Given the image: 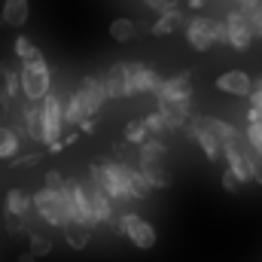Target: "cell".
<instances>
[{
	"mask_svg": "<svg viewBox=\"0 0 262 262\" xmlns=\"http://www.w3.org/2000/svg\"><path fill=\"white\" fill-rule=\"evenodd\" d=\"M250 107L262 110V89L259 85H253V92H250Z\"/></svg>",
	"mask_w": 262,
	"mask_h": 262,
	"instance_id": "cell-40",
	"label": "cell"
},
{
	"mask_svg": "<svg viewBox=\"0 0 262 262\" xmlns=\"http://www.w3.org/2000/svg\"><path fill=\"white\" fill-rule=\"evenodd\" d=\"M165 156H168V143L162 140V137H149L146 143H140L137 146V159L140 162H165Z\"/></svg>",
	"mask_w": 262,
	"mask_h": 262,
	"instance_id": "cell-24",
	"label": "cell"
},
{
	"mask_svg": "<svg viewBox=\"0 0 262 262\" xmlns=\"http://www.w3.org/2000/svg\"><path fill=\"white\" fill-rule=\"evenodd\" d=\"M31 207H34V198L28 195L25 189H6V195H3V213H6V216H21V220H28Z\"/></svg>",
	"mask_w": 262,
	"mask_h": 262,
	"instance_id": "cell-17",
	"label": "cell"
},
{
	"mask_svg": "<svg viewBox=\"0 0 262 262\" xmlns=\"http://www.w3.org/2000/svg\"><path fill=\"white\" fill-rule=\"evenodd\" d=\"M186 131L195 137V143L201 146V152H204L210 162L226 159V146H223V140H220V137H216L210 128H207L204 116H192V119H189V125H186Z\"/></svg>",
	"mask_w": 262,
	"mask_h": 262,
	"instance_id": "cell-8",
	"label": "cell"
},
{
	"mask_svg": "<svg viewBox=\"0 0 262 262\" xmlns=\"http://www.w3.org/2000/svg\"><path fill=\"white\" fill-rule=\"evenodd\" d=\"M137 168L143 171V177H146L156 189H168V186H171V174H168L165 162H137Z\"/></svg>",
	"mask_w": 262,
	"mask_h": 262,
	"instance_id": "cell-22",
	"label": "cell"
},
{
	"mask_svg": "<svg viewBox=\"0 0 262 262\" xmlns=\"http://www.w3.org/2000/svg\"><path fill=\"white\" fill-rule=\"evenodd\" d=\"M18 149H21L18 134L9 128V125H0V159H12Z\"/></svg>",
	"mask_w": 262,
	"mask_h": 262,
	"instance_id": "cell-27",
	"label": "cell"
},
{
	"mask_svg": "<svg viewBox=\"0 0 262 262\" xmlns=\"http://www.w3.org/2000/svg\"><path fill=\"white\" fill-rule=\"evenodd\" d=\"M79 92L85 95V104H89V110H92V116H98L101 113V107L107 104V85H104V76H82V82H79Z\"/></svg>",
	"mask_w": 262,
	"mask_h": 262,
	"instance_id": "cell-14",
	"label": "cell"
},
{
	"mask_svg": "<svg viewBox=\"0 0 262 262\" xmlns=\"http://www.w3.org/2000/svg\"><path fill=\"white\" fill-rule=\"evenodd\" d=\"M64 198H67V210H70V223H82L89 229H98L95 213H92V201H89V192H85L82 180H67Z\"/></svg>",
	"mask_w": 262,
	"mask_h": 262,
	"instance_id": "cell-6",
	"label": "cell"
},
{
	"mask_svg": "<svg viewBox=\"0 0 262 262\" xmlns=\"http://www.w3.org/2000/svg\"><path fill=\"white\" fill-rule=\"evenodd\" d=\"M149 137H152V134H149V128H146L143 119H131V122H125V140H128V143L140 146V143H146Z\"/></svg>",
	"mask_w": 262,
	"mask_h": 262,
	"instance_id": "cell-28",
	"label": "cell"
},
{
	"mask_svg": "<svg viewBox=\"0 0 262 262\" xmlns=\"http://www.w3.org/2000/svg\"><path fill=\"white\" fill-rule=\"evenodd\" d=\"M253 85H259V89H262V73L256 76V79H253Z\"/></svg>",
	"mask_w": 262,
	"mask_h": 262,
	"instance_id": "cell-44",
	"label": "cell"
},
{
	"mask_svg": "<svg viewBox=\"0 0 262 262\" xmlns=\"http://www.w3.org/2000/svg\"><path fill=\"white\" fill-rule=\"evenodd\" d=\"M128 64V85H131V95H156L159 85L165 82L159 76V70L143 61H125Z\"/></svg>",
	"mask_w": 262,
	"mask_h": 262,
	"instance_id": "cell-10",
	"label": "cell"
},
{
	"mask_svg": "<svg viewBox=\"0 0 262 262\" xmlns=\"http://www.w3.org/2000/svg\"><path fill=\"white\" fill-rule=\"evenodd\" d=\"M9 104H12V101H9V95L3 92V85H0V119H6V113H9ZM0 125H3V122H0Z\"/></svg>",
	"mask_w": 262,
	"mask_h": 262,
	"instance_id": "cell-39",
	"label": "cell"
},
{
	"mask_svg": "<svg viewBox=\"0 0 262 262\" xmlns=\"http://www.w3.org/2000/svg\"><path fill=\"white\" fill-rule=\"evenodd\" d=\"M0 15H3V21L9 28H25L28 15H31V6H28V0H3Z\"/></svg>",
	"mask_w": 262,
	"mask_h": 262,
	"instance_id": "cell-20",
	"label": "cell"
},
{
	"mask_svg": "<svg viewBox=\"0 0 262 262\" xmlns=\"http://www.w3.org/2000/svg\"><path fill=\"white\" fill-rule=\"evenodd\" d=\"M89 180L95 186H101L113 201H131V183H134V168L125 162H113V159H98L92 162Z\"/></svg>",
	"mask_w": 262,
	"mask_h": 262,
	"instance_id": "cell-1",
	"label": "cell"
},
{
	"mask_svg": "<svg viewBox=\"0 0 262 262\" xmlns=\"http://www.w3.org/2000/svg\"><path fill=\"white\" fill-rule=\"evenodd\" d=\"M247 159H250L253 183H259V186H262V149H256V146H250V143H247Z\"/></svg>",
	"mask_w": 262,
	"mask_h": 262,
	"instance_id": "cell-34",
	"label": "cell"
},
{
	"mask_svg": "<svg viewBox=\"0 0 262 262\" xmlns=\"http://www.w3.org/2000/svg\"><path fill=\"white\" fill-rule=\"evenodd\" d=\"M28 250L34 256H49L52 253V241L46 235H40V232H28Z\"/></svg>",
	"mask_w": 262,
	"mask_h": 262,
	"instance_id": "cell-29",
	"label": "cell"
},
{
	"mask_svg": "<svg viewBox=\"0 0 262 262\" xmlns=\"http://www.w3.org/2000/svg\"><path fill=\"white\" fill-rule=\"evenodd\" d=\"M156 101H189V104H192V73L183 70V73L168 76V79L159 85Z\"/></svg>",
	"mask_w": 262,
	"mask_h": 262,
	"instance_id": "cell-11",
	"label": "cell"
},
{
	"mask_svg": "<svg viewBox=\"0 0 262 262\" xmlns=\"http://www.w3.org/2000/svg\"><path fill=\"white\" fill-rule=\"evenodd\" d=\"M113 229H116L119 235H125L137 250H152V247H156V241H159L156 229H152L146 220H140L137 213H131V210L116 213V226H113Z\"/></svg>",
	"mask_w": 262,
	"mask_h": 262,
	"instance_id": "cell-5",
	"label": "cell"
},
{
	"mask_svg": "<svg viewBox=\"0 0 262 262\" xmlns=\"http://www.w3.org/2000/svg\"><path fill=\"white\" fill-rule=\"evenodd\" d=\"M110 37H113L116 43H131V40L137 37V25H134L131 18H113V21H110Z\"/></svg>",
	"mask_w": 262,
	"mask_h": 262,
	"instance_id": "cell-26",
	"label": "cell"
},
{
	"mask_svg": "<svg viewBox=\"0 0 262 262\" xmlns=\"http://www.w3.org/2000/svg\"><path fill=\"white\" fill-rule=\"evenodd\" d=\"M43 156L40 152H28V156H21V159H15V168H31V165H37Z\"/></svg>",
	"mask_w": 262,
	"mask_h": 262,
	"instance_id": "cell-37",
	"label": "cell"
},
{
	"mask_svg": "<svg viewBox=\"0 0 262 262\" xmlns=\"http://www.w3.org/2000/svg\"><path fill=\"white\" fill-rule=\"evenodd\" d=\"M159 110L165 113L171 131L186 128L189 119H192V104H189V101H159Z\"/></svg>",
	"mask_w": 262,
	"mask_h": 262,
	"instance_id": "cell-16",
	"label": "cell"
},
{
	"mask_svg": "<svg viewBox=\"0 0 262 262\" xmlns=\"http://www.w3.org/2000/svg\"><path fill=\"white\" fill-rule=\"evenodd\" d=\"M204 3H207V0H189V9H201Z\"/></svg>",
	"mask_w": 262,
	"mask_h": 262,
	"instance_id": "cell-42",
	"label": "cell"
},
{
	"mask_svg": "<svg viewBox=\"0 0 262 262\" xmlns=\"http://www.w3.org/2000/svg\"><path fill=\"white\" fill-rule=\"evenodd\" d=\"M49 92H52V73H49V64H46L43 52L28 58V61H21V95L28 101L40 104Z\"/></svg>",
	"mask_w": 262,
	"mask_h": 262,
	"instance_id": "cell-2",
	"label": "cell"
},
{
	"mask_svg": "<svg viewBox=\"0 0 262 262\" xmlns=\"http://www.w3.org/2000/svg\"><path fill=\"white\" fill-rule=\"evenodd\" d=\"M223 21H226V28H229V46H232V49H238V52H247V49H250V43H253V28H250V21H247L244 9H241V6L229 9Z\"/></svg>",
	"mask_w": 262,
	"mask_h": 262,
	"instance_id": "cell-9",
	"label": "cell"
},
{
	"mask_svg": "<svg viewBox=\"0 0 262 262\" xmlns=\"http://www.w3.org/2000/svg\"><path fill=\"white\" fill-rule=\"evenodd\" d=\"M244 137H247L250 146L262 149V119L259 116H253L250 110H247V131H244Z\"/></svg>",
	"mask_w": 262,
	"mask_h": 262,
	"instance_id": "cell-30",
	"label": "cell"
},
{
	"mask_svg": "<svg viewBox=\"0 0 262 262\" xmlns=\"http://www.w3.org/2000/svg\"><path fill=\"white\" fill-rule=\"evenodd\" d=\"M244 15H247V21H250V28H253V37L262 40V0L253 3V6H244Z\"/></svg>",
	"mask_w": 262,
	"mask_h": 262,
	"instance_id": "cell-33",
	"label": "cell"
},
{
	"mask_svg": "<svg viewBox=\"0 0 262 262\" xmlns=\"http://www.w3.org/2000/svg\"><path fill=\"white\" fill-rule=\"evenodd\" d=\"M43 116H46V149L49 152H61L67 143L61 140L67 119H64V101L58 92H49L43 98Z\"/></svg>",
	"mask_w": 262,
	"mask_h": 262,
	"instance_id": "cell-4",
	"label": "cell"
},
{
	"mask_svg": "<svg viewBox=\"0 0 262 262\" xmlns=\"http://www.w3.org/2000/svg\"><path fill=\"white\" fill-rule=\"evenodd\" d=\"M186 43L195 49V52H207L216 46V18H207V15H192L186 21Z\"/></svg>",
	"mask_w": 262,
	"mask_h": 262,
	"instance_id": "cell-7",
	"label": "cell"
},
{
	"mask_svg": "<svg viewBox=\"0 0 262 262\" xmlns=\"http://www.w3.org/2000/svg\"><path fill=\"white\" fill-rule=\"evenodd\" d=\"M216 89H220L223 95L250 98V92H253V79H250V73H244V70H226V73L216 76Z\"/></svg>",
	"mask_w": 262,
	"mask_h": 262,
	"instance_id": "cell-13",
	"label": "cell"
},
{
	"mask_svg": "<svg viewBox=\"0 0 262 262\" xmlns=\"http://www.w3.org/2000/svg\"><path fill=\"white\" fill-rule=\"evenodd\" d=\"M18 262H34V253H31V250H28V253H21V256H18Z\"/></svg>",
	"mask_w": 262,
	"mask_h": 262,
	"instance_id": "cell-43",
	"label": "cell"
},
{
	"mask_svg": "<svg viewBox=\"0 0 262 262\" xmlns=\"http://www.w3.org/2000/svg\"><path fill=\"white\" fill-rule=\"evenodd\" d=\"M143 122H146L149 134H156V137H162L165 131H171V125H168V119H165V113H162V110H152L149 116H143Z\"/></svg>",
	"mask_w": 262,
	"mask_h": 262,
	"instance_id": "cell-31",
	"label": "cell"
},
{
	"mask_svg": "<svg viewBox=\"0 0 262 262\" xmlns=\"http://www.w3.org/2000/svg\"><path fill=\"white\" fill-rule=\"evenodd\" d=\"M0 85L9 95V101L18 98L21 95V67L9 64V61H0Z\"/></svg>",
	"mask_w": 262,
	"mask_h": 262,
	"instance_id": "cell-21",
	"label": "cell"
},
{
	"mask_svg": "<svg viewBox=\"0 0 262 262\" xmlns=\"http://www.w3.org/2000/svg\"><path fill=\"white\" fill-rule=\"evenodd\" d=\"M64 183H67V180L58 174V171H46V186H49V189H61Z\"/></svg>",
	"mask_w": 262,
	"mask_h": 262,
	"instance_id": "cell-36",
	"label": "cell"
},
{
	"mask_svg": "<svg viewBox=\"0 0 262 262\" xmlns=\"http://www.w3.org/2000/svg\"><path fill=\"white\" fill-rule=\"evenodd\" d=\"M12 49H15V58H21V61H28V58H34V55H40V49L34 46V40H31V37H25V34H21V37H15V46H12Z\"/></svg>",
	"mask_w": 262,
	"mask_h": 262,
	"instance_id": "cell-32",
	"label": "cell"
},
{
	"mask_svg": "<svg viewBox=\"0 0 262 262\" xmlns=\"http://www.w3.org/2000/svg\"><path fill=\"white\" fill-rule=\"evenodd\" d=\"M183 21H186V18H183V9H180V6L174 3L171 9L159 12V18L152 21V28H149V31H152L156 37H168V34H174V31H177V28H180Z\"/></svg>",
	"mask_w": 262,
	"mask_h": 262,
	"instance_id": "cell-19",
	"label": "cell"
},
{
	"mask_svg": "<svg viewBox=\"0 0 262 262\" xmlns=\"http://www.w3.org/2000/svg\"><path fill=\"white\" fill-rule=\"evenodd\" d=\"M204 122H207V128L213 131L220 140H223V146L229 143V140H238L241 137V131L235 128L232 122H226V119H216V116H204Z\"/></svg>",
	"mask_w": 262,
	"mask_h": 262,
	"instance_id": "cell-25",
	"label": "cell"
},
{
	"mask_svg": "<svg viewBox=\"0 0 262 262\" xmlns=\"http://www.w3.org/2000/svg\"><path fill=\"white\" fill-rule=\"evenodd\" d=\"M64 119H67V125H73V128H79L85 119H92V110H89V104H85V95L76 89L70 98H67V104H64Z\"/></svg>",
	"mask_w": 262,
	"mask_h": 262,
	"instance_id": "cell-18",
	"label": "cell"
},
{
	"mask_svg": "<svg viewBox=\"0 0 262 262\" xmlns=\"http://www.w3.org/2000/svg\"><path fill=\"white\" fill-rule=\"evenodd\" d=\"M95 125H98V119L92 116V119H85V122L79 125V131H82V134H92V131H95Z\"/></svg>",
	"mask_w": 262,
	"mask_h": 262,
	"instance_id": "cell-41",
	"label": "cell"
},
{
	"mask_svg": "<svg viewBox=\"0 0 262 262\" xmlns=\"http://www.w3.org/2000/svg\"><path fill=\"white\" fill-rule=\"evenodd\" d=\"M3 25H6V21H3V15H0V28H3Z\"/></svg>",
	"mask_w": 262,
	"mask_h": 262,
	"instance_id": "cell-45",
	"label": "cell"
},
{
	"mask_svg": "<svg viewBox=\"0 0 262 262\" xmlns=\"http://www.w3.org/2000/svg\"><path fill=\"white\" fill-rule=\"evenodd\" d=\"M34 210H37V216H40L46 226H52V229H64L67 223H70L64 186H61V189H49V186L37 189V192H34Z\"/></svg>",
	"mask_w": 262,
	"mask_h": 262,
	"instance_id": "cell-3",
	"label": "cell"
},
{
	"mask_svg": "<svg viewBox=\"0 0 262 262\" xmlns=\"http://www.w3.org/2000/svg\"><path fill=\"white\" fill-rule=\"evenodd\" d=\"M220 183H223V189H226V192H238V189L244 186V183L238 180V174H235L232 168H226V171H223V177H220Z\"/></svg>",
	"mask_w": 262,
	"mask_h": 262,
	"instance_id": "cell-35",
	"label": "cell"
},
{
	"mask_svg": "<svg viewBox=\"0 0 262 262\" xmlns=\"http://www.w3.org/2000/svg\"><path fill=\"white\" fill-rule=\"evenodd\" d=\"M21 128L34 143H46V116H43V101H28L21 107Z\"/></svg>",
	"mask_w": 262,
	"mask_h": 262,
	"instance_id": "cell-12",
	"label": "cell"
},
{
	"mask_svg": "<svg viewBox=\"0 0 262 262\" xmlns=\"http://www.w3.org/2000/svg\"><path fill=\"white\" fill-rule=\"evenodd\" d=\"M143 3H146V9H156V12H165L174 6V0H143Z\"/></svg>",
	"mask_w": 262,
	"mask_h": 262,
	"instance_id": "cell-38",
	"label": "cell"
},
{
	"mask_svg": "<svg viewBox=\"0 0 262 262\" xmlns=\"http://www.w3.org/2000/svg\"><path fill=\"white\" fill-rule=\"evenodd\" d=\"M104 85H107V95H110V98H131L128 64H125V61H116V64L104 73Z\"/></svg>",
	"mask_w": 262,
	"mask_h": 262,
	"instance_id": "cell-15",
	"label": "cell"
},
{
	"mask_svg": "<svg viewBox=\"0 0 262 262\" xmlns=\"http://www.w3.org/2000/svg\"><path fill=\"white\" fill-rule=\"evenodd\" d=\"M61 232H64L67 247H73V250H85V247H89V241H92V229H89V226H82V223H67Z\"/></svg>",
	"mask_w": 262,
	"mask_h": 262,
	"instance_id": "cell-23",
	"label": "cell"
}]
</instances>
